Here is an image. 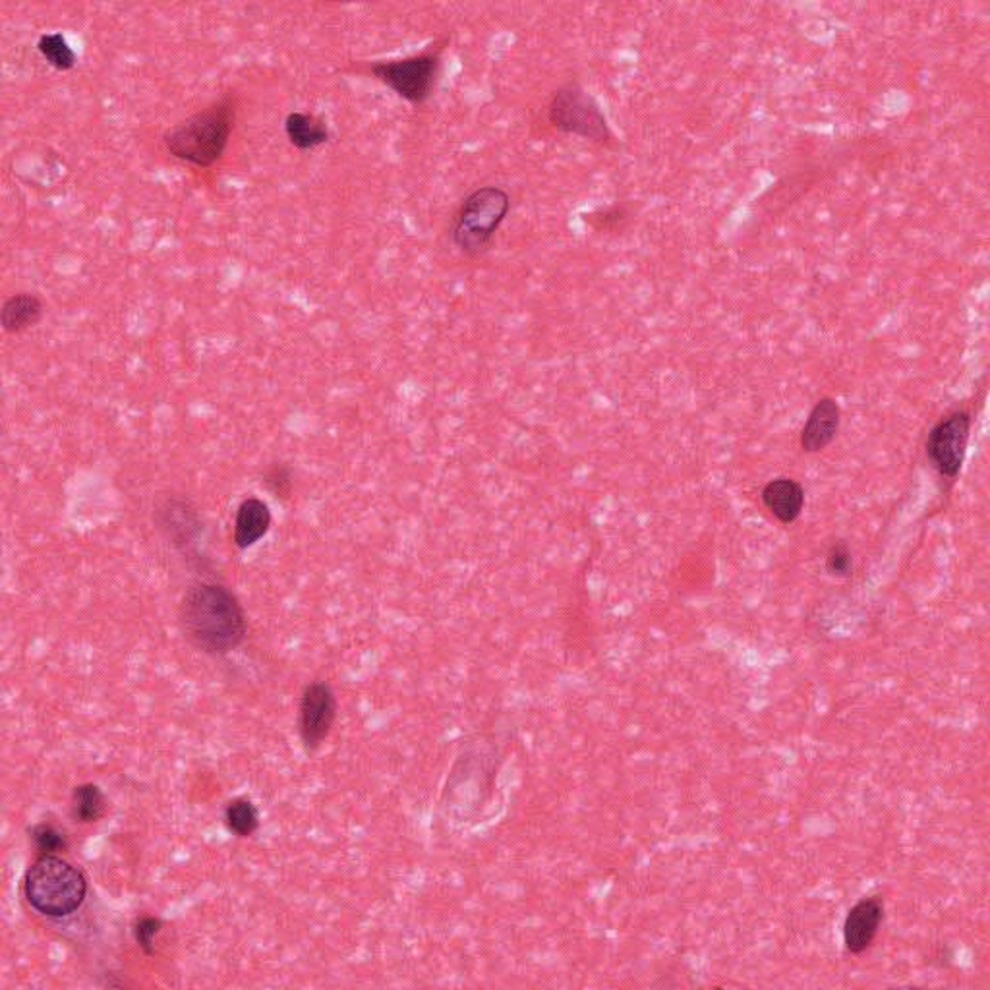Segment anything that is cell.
<instances>
[{
    "mask_svg": "<svg viewBox=\"0 0 990 990\" xmlns=\"http://www.w3.org/2000/svg\"><path fill=\"white\" fill-rule=\"evenodd\" d=\"M271 523L274 517L269 505L259 497H246L245 502L238 505L235 517L233 540L237 544V548L248 549L256 546L269 533Z\"/></svg>",
    "mask_w": 990,
    "mask_h": 990,
    "instance_id": "cell-14",
    "label": "cell"
},
{
    "mask_svg": "<svg viewBox=\"0 0 990 990\" xmlns=\"http://www.w3.org/2000/svg\"><path fill=\"white\" fill-rule=\"evenodd\" d=\"M225 823H227V828L235 836L248 838L259 828L258 808L250 800H245V797L230 801L229 807L225 811Z\"/></svg>",
    "mask_w": 990,
    "mask_h": 990,
    "instance_id": "cell-18",
    "label": "cell"
},
{
    "mask_svg": "<svg viewBox=\"0 0 990 990\" xmlns=\"http://www.w3.org/2000/svg\"><path fill=\"white\" fill-rule=\"evenodd\" d=\"M762 503L782 525H792L805 507V489L792 478H776L762 489Z\"/></svg>",
    "mask_w": 990,
    "mask_h": 990,
    "instance_id": "cell-12",
    "label": "cell"
},
{
    "mask_svg": "<svg viewBox=\"0 0 990 990\" xmlns=\"http://www.w3.org/2000/svg\"><path fill=\"white\" fill-rule=\"evenodd\" d=\"M153 520L176 548L194 544L202 533L198 507L186 495L167 492L153 499Z\"/></svg>",
    "mask_w": 990,
    "mask_h": 990,
    "instance_id": "cell-9",
    "label": "cell"
},
{
    "mask_svg": "<svg viewBox=\"0 0 990 990\" xmlns=\"http://www.w3.org/2000/svg\"><path fill=\"white\" fill-rule=\"evenodd\" d=\"M337 718L333 689L323 681L306 685L298 704V732L308 751H316L328 740Z\"/></svg>",
    "mask_w": 990,
    "mask_h": 990,
    "instance_id": "cell-8",
    "label": "cell"
},
{
    "mask_svg": "<svg viewBox=\"0 0 990 990\" xmlns=\"http://www.w3.org/2000/svg\"><path fill=\"white\" fill-rule=\"evenodd\" d=\"M884 921V904L878 898H865L857 901L846 915L844 921V945L847 952H867L875 942L876 935Z\"/></svg>",
    "mask_w": 990,
    "mask_h": 990,
    "instance_id": "cell-10",
    "label": "cell"
},
{
    "mask_svg": "<svg viewBox=\"0 0 990 990\" xmlns=\"http://www.w3.org/2000/svg\"><path fill=\"white\" fill-rule=\"evenodd\" d=\"M25 899L47 917H69L85 901L87 880L80 868L56 855H39L23 880Z\"/></svg>",
    "mask_w": 990,
    "mask_h": 990,
    "instance_id": "cell-4",
    "label": "cell"
},
{
    "mask_svg": "<svg viewBox=\"0 0 990 990\" xmlns=\"http://www.w3.org/2000/svg\"><path fill=\"white\" fill-rule=\"evenodd\" d=\"M31 844L38 849L39 855H54L64 852L69 847V839L64 832L59 831L54 824L41 823L31 828Z\"/></svg>",
    "mask_w": 990,
    "mask_h": 990,
    "instance_id": "cell-20",
    "label": "cell"
},
{
    "mask_svg": "<svg viewBox=\"0 0 990 990\" xmlns=\"http://www.w3.org/2000/svg\"><path fill=\"white\" fill-rule=\"evenodd\" d=\"M237 116L238 95L229 90L165 130L163 147L173 159L192 167L212 168L225 157Z\"/></svg>",
    "mask_w": 990,
    "mask_h": 990,
    "instance_id": "cell-2",
    "label": "cell"
},
{
    "mask_svg": "<svg viewBox=\"0 0 990 990\" xmlns=\"http://www.w3.org/2000/svg\"><path fill=\"white\" fill-rule=\"evenodd\" d=\"M285 136L298 152H313L331 140L329 124L310 111H290L282 123Z\"/></svg>",
    "mask_w": 990,
    "mask_h": 990,
    "instance_id": "cell-15",
    "label": "cell"
},
{
    "mask_svg": "<svg viewBox=\"0 0 990 990\" xmlns=\"http://www.w3.org/2000/svg\"><path fill=\"white\" fill-rule=\"evenodd\" d=\"M839 424H842V409L838 401L832 396H823L811 409L807 422L801 430V450L805 453H821L826 450L836 440Z\"/></svg>",
    "mask_w": 990,
    "mask_h": 990,
    "instance_id": "cell-11",
    "label": "cell"
},
{
    "mask_svg": "<svg viewBox=\"0 0 990 990\" xmlns=\"http://www.w3.org/2000/svg\"><path fill=\"white\" fill-rule=\"evenodd\" d=\"M261 484L266 486L269 494L285 502V499H289L290 494H292V486H295L292 484V471L285 463H271L264 471Z\"/></svg>",
    "mask_w": 990,
    "mask_h": 990,
    "instance_id": "cell-21",
    "label": "cell"
},
{
    "mask_svg": "<svg viewBox=\"0 0 990 990\" xmlns=\"http://www.w3.org/2000/svg\"><path fill=\"white\" fill-rule=\"evenodd\" d=\"M509 214L511 194L503 186L486 184L474 188L451 217V245L468 258H478L494 245Z\"/></svg>",
    "mask_w": 990,
    "mask_h": 990,
    "instance_id": "cell-3",
    "label": "cell"
},
{
    "mask_svg": "<svg viewBox=\"0 0 990 990\" xmlns=\"http://www.w3.org/2000/svg\"><path fill=\"white\" fill-rule=\"evenodd\" d=\"M161 927H163V921L159 917H152V915H144L134 922V938H136L137 946L147 956H153L155 952V937L159 935Z\"/></svg>",
    "mask_w": 990,
    "mask_h": 990,
    "instance_id": "cell-22",
    "label": "cell"
},
{
    "mask_svg": "<svg viewBox=\"0 0 990 990\" xmlns=\"http://www.w3.org/2000/svg\"><path fill=\"white\" fill-rule=\"evenodd\" d=\"M178 623L184 639L209 656H227L246 639L248 621L237 596L217 582H198L186 590Z\"/></svg>",
    "mask_w": 990,
    "mask_h": 990,
    "instance_id": "cell-1",
    "label": "cell"
},
{
    "mask_svg": "<svg viewBox=\"0 0 990 990\" xmlns=\"http://www.w3.org/2000/svg\"><path fill=\"white\" fill-rule=\"evenodd\" d=\"M971 426H973L971 412L953 411L930 427L927 455L942 478L948 481L958 478L968 453Z\"/></svg>",
    "mask_w": 990,
    "mask_h": 990,
    "instance_id": "cell-7",
    "label": "cell"
},
{
    "mask_svg": "<svg viewBox=\"0 0 990 990\" xmlns=\"http://www.w3.org/2000/svg\"><path fill=\"white\" fill-rule=\"evenodd\" d=\"M826 571L832 577H849L854 571V559L847 549L846 544H834L828 554H826Z\"/></svg>",
    "mask_w": 990,
    "mask_h": 990,
    "instance_id": "cell-23",
    "label": "cell"
},
{
    "mask_svg": "<svg viewBox=\"0 0 990 990\" xmlns=\"http://www.w3.org/2000/svg\"><path fill=\"white\" fill-rule=\"evenodd\" d=\"M445 45L447 39H442L420 53L368 62L367 72L395 93L399 100L420 107L434 95L435 85L440 82Z\"/></svg>",
    "mask_w": 990,
    "mask_h": 990,
    "instance_id": "cell-5",
    "label": "cell"
},
{
    "mask_svg": "<svg viewBox=\"0 0 990 990\" xmlns=\"http://www.w3.org/2000/svg\"><path fill=\"white\" fill-rule=\"evenodd\" d=\"M45 305L35 292H14L2 302L0 326L7 336H20L43 320Z\"/></svg>",
    "mask_w": 990,
    "mask_h": 990,
    "instance_id": "cell-13",
    "label": "cell"
},
{
    "mask_svg": "<svg viewBox=\"0 0 990 990\" xmlns=\"http://www.w3.org/2000/svg\"><path fill=\"white\" fill-rule=\"evenodd\" d=\"M35 47H38L41 59L56 72H70V70L76 69L78 53L62 31L41 33Z\"/></svg>",
    "mask_w": 990,
    "mask_h": 990,
    "instance_id": "cell-16",
    "label": "cell"
},
{
    "mask_svg": "<svg viewBox=\"0 0 990 990\" xmlns=\"http://www.w3.org/2000/svg\"><path fill=\"white\" fill-rule=\"evenodd\" d=\"M548 123L551 128L567 136L582 137L602 147L618 145V137L604 115L600 103L577 82L559 85L551 93Z\"/></svg>",
    "mask_w": 990,
    "mask_h": 990,
    "instance_id": "cell-6",
    "label": "cell"
},
{
    "mask_svg": "<svg viewBox=\"0 0 990 990\" xmlns=\"http://www.w3.org/2000/svg\"><path fill=\"white\" fill-rule=\"evenodd\" d=\"M631 219V212L623 204L598 207L592 214L587 215V223L596 233H618L625 229V225Z\"/></svg>",
    "mask_w": 990,
    "mask_h": 990,
    "instance_id": "cell-19",
    "label": "cell"
},
{
    "mask_svg": "<svg viewBox=\"0 0 990 990\" xmlns=\"http://www.w3.org/2000/svg\"><path fill=\"white\" fill-rule=\"evenodd\" d=\"M105 811H107V800H105V795L101 792L100 785H78L74 793H72L70 815L74 818V823H97L101 816L105 815Z\"/></svg>",
    "mask_w": 990,
    "mask_h": 990,
    "instance_id": "cell-17",
    "label": "cell"
}]
</instances>
